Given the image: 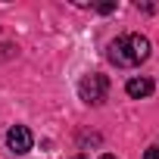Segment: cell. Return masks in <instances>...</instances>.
Returning <instances> with one entry per match:
<instances>
[{"label":"cell","mask_w":159,"mask_h":159,"mask_svg":"<svg viewBox=\"0 0 159 159\" xmlns=\"http://www.w3.org/2000/svg\"><path fill=\"white\" fill-rule=\"evenodd\" d=\"M109 59L119 69H134L150 59V38L147 34H122L109 44Z\"/></svg>","instance_id":"cell-1"},{"label":"cell","mask_w":159,"mask_h":159,"mask_svg":"<svg viewBox=\"0 0 159 159\" xmlns=\"http://www.w3.org/2000/svg\"><path fill=\"white\" fill-rule=\"evenodd\" d=\"M109 94V81H106V75L100 72H91L81 78V84H78V97H81L88 106H100Z\"/></svg>","instance_id":"cell-2"},{"label":"cell","mask_w":159,"mask_h":159,"mask_svg":"<svg viewBox=\"0 0 159 159\" xmlns=\"http://www.w3.org/2000/svg\"><path fill=\"white\" fill-rule=\"evenodd\" d=\"M7 147H10L16 156H25V153L34 147V137H31V131H28L25 125H13V128L7 131Z\"/></svg>","instance_id":"cell-3"},{"label":"cell","mask_w":159,"mask_h":159,"mask_svg":"<svg viewBox=\"0 0 159 159\" xmlns=\"http://www.w3.org/2000/svg\"><path fill=\"white\" fill-rule=\"evenodd\" d=\"M153 81L150 78H128V84H125V91H128V97H134V100H140V97H150L153 94Z\"/></svg>","instance_id":"cell-4"},{"label":"cell","mask_w":159,"mask_h":159,"mask_svg":"<svg viewBox=\"0 0 159 159\" xmlns=\"http://www.w3.org/2000/svg\"><path fill=\"white\" fill-rule=\"evenodd\" d=\"M16 56V47L13 44H0V59H13Z\"/></svg>","instance_id":"cell-5"},{"label":"cell","mask_w":159,"mask_h":159,"mask_svg":"<svg viewBox=\"0 0 159 159\" xmlns=\"http://www.w3.org/2000/svg\"><path fill=\"white\" fill-rule=\"evenodd\" d=\"M94 10H97V13H112V10H116V3H97Z\"/></svg>","instance_id":"cell-6"},{"label":"cell","mask_w":159,"mask_h":159,"mask_svg":"<svg viewBox=\"0 0 159 159\" xmlns=\"http://www.w3.org/2000/svg\"><path fill=\"white\" fill-rule=\"evenodd\" d=\"M143 159H159V147H150V150L143 153Z\"/></svg>","instance_id":"cell-7"},{"label":"cell","mask_w":159,"mask_h":159,"mask_svg":"<svg viewBox=\"0 0 159 159\" xmlns=\"http://www.w3.org/2000/svg\"><path fill=\"white\" fill-rule=\"evenodd\" d=\"M100 159H116V156H109V153H106V156H100Z\"/></svg>","instance_id":"cell-8"}]
</instances>
